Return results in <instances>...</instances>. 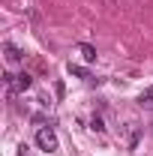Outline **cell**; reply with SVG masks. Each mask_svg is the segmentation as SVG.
<instances>
[{"label":"cell","instance_id":"obj_2","mask_svg":"<svg viewBox=\"0 0 153 156\" xmlns=\"http://www.w3.org/2000/svg\"><path fill=\"white\" fill-rule=\"evenodd\" d=\"M30 84H33V78L27 75V72H21V75H15L12 87H9V93H24V90H30Z\"/></svg>","mask_w":153,"mask_h":156},{"label":"cell","instance_id":"obj_4","mask_svg":"<svg viewBox=\"0 0 153 156\" xmlns=\"http://www.w3.org/2000/svg\"><path fill=\"white\" fill-rule=\"evenodd\" d=\"M138 105H141L144 111H153V87H144V90H141V96H138Z\"/></svg>","mask_w":153,"mask_h":156},{"label":"cell","instance_id":"obj_7","mask_svg":"<svg viewBox=\"0 0 153 156\" xmlns=\"http://www.w3.org/2000/svg\"><path fill=\"white\" fill-rule=\"evenodd\" d=\"M90 129H93V132H105V123H102V117H93V120H90Z\"/></svg>","mask_w":153,"mask_h":156},{"label":"cell","instance_id":"obj_1","mask_svg":"<svg viewBox=\"0 0 153 156\" xmlns=\"http://www.w3.org/2000/svg\"><path fill=\"white\" fill-rule=\"evenodd\" d=\"M36 144H39V150L54 153V150H57V135H54V129H51V126H42L36 132Z\"/></svg>","mask_w":153,"mask_h":156},{"label":"cell","instance_id":"obj_5","mask_svg":"<svg viewBox=\"0 0 153 156\" xmlns=\"http://www.w3.org/2000/svg\"><path fill=\"white\" fill-rule=\"evenodd\" d=\"M78 51H81V57L87 60V63H93V60H96V45H90V42H81Z\"/></svg>","mask_w":153,"mask_h":156},{"label":"cell","instance_id":"obj_6","mask_svg":"<svg viewBox=\"0 0 153 156\" xmlns=\"http://www.w3.org/2000/svg\"><path fill=\"white\" fill-rule=\"evenodd\" d=\"M66 69H69V75H75V78H90V72H87L84 66H78V63H69Z\"/></svg>","mask_w":153,"mask_h":156},{"label":"cell","instance_id":"obj_3","mask_svg":"<svg viewBox=\"0 0 153 156\" xmlns=\"http://www.w3.org/2000/svg\"><path fill=\"white\" fill-rule=\"evenodd\" d=\"M3 57H6V63H12V66H15V63L24 60V54H21L15 45H9V42H6V45H3Z\"/></svg>","mask_w":153,"mask_h":156}]
</instances>
